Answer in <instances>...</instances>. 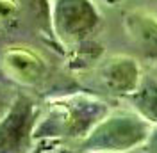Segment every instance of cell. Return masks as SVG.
I'll list each match as a JSON object with an SVG mask.
<instances>
[{
	"instance_id": "obj_1",
	"label": "cell",
	"mask_w": 157,
	"mask_h": 153,
	"mask_svg": "<svg viewBox=\"0 0 157 153\" xmlns=\"http://www.w3.org/2000/svg\"><path fill=\"white\" fill-rule=\"evenodd\" d=\"M152 125L136 112H109L78 144L80 153H123L139 148Z\"/></svg>"
},
{
	"instance_id": "obj_2",
	"label": "cell",
	"mask_w": 157,
	"mask_h": 153,
	"mask_svg": "<svg viewBox=\"0 0 157 153\" xmlns=\"http://www.w3.org/2000/svg\"><path fill=\"white\" fill-rule=\"evenodd\" d=\"M109 112L107 103L93 96H71L56 107L54 112L36 126L34 139L47 135L84 139Z\"/></svg>"
},
{
	"instance_id": "obj_3",
	"label": "cell",
	"mask_w": 157,
	"mask_h": 153,
	"mask_svg": "<svg viewBox=\"0 0 157 153\" xmlns=\"http://www.w3.org/2000/svg\"><path fill=\"white\" fill-rule=\"evenodd\" d=\"M100 21L93 0H56L52 6V32L63 45L88 41Z\"/></svg>"
},
{
	"instance_id": "obj_4",
	"label": "cell",
	"mask_w": 157,
	"mask_h": 153,
	"mask_svg": "<svg viewBox=\"0 0 157 153\" xmlns=\"http://www.w3.org/2000/svg\"><path fill=\"white\" fill-rule=\"evenodd\" d=\"M38 109L29 96L20 95L0 118V153H29L32 150Z\"/></svg>"
},
{
	"instance_id": "obj_5",
	"label": "cell",
	"mask_w": 157,
	"mask_h": 153,
	"mask_svg": "<svg viewBox=\"0 0 157 153\" xmlns=\"http://www.w3.org/2000/svg\"><path fill=\"white\" fill-rule=\"evenodd\" d=\"M100 80L109 93L128 98L143 80L141 66L128 55H113L100 68Z\"/></svg>"
},
{
	"instance_id": "obj_6",
	"label": "cell",
	"mask_w": 157,
	"mask_h": 153,
	"mask_svg": "<svg viewBox=\"0 0 157 153\" xmlns=\"http://www.w3.org/2000/svg\"><path fill=\"white\" fill-rule=\"evenodd\" d=\"M123 27L128 39L141 57L157 64V16L143 9L128 11L123 16Z\"/></svg>"
},
{
	"instance_id": "obj_7",
	"label": "cell",
	"mask_w": 157,
	"mask_h": 153,
	"mask_svg": "<svg viewBox=\"0 0 157 153\" xmlns=\"http://www.w3.org/2000/svg\"><path fill=\"white\" fill-rule=\"evenodd\" d=\"M132 109L147 123L157 126V82L152 76H143L136 91L127 98Z\"/></svg>"
},
{
	"instance_id": "obj_8",
	"label": "cell",
	"mask_w": 157,
	"mask_h": 153,
	"mask_svg": "<svg viewBox=\"0 0 157 153\" xmlns=\"http://www.w3.org/2000/svg\"><path fill=\"white\" fill-rule=\"evenodd\" d=\"M139 148H141V153H157V126L150 128V134L147 135L145 143Z\"/></svg>"
},
{
	"instance_id": "obj_9",
	"label": "cell",
	"mask_w": 157,
	"mask_h": 153,
	"mask_svg": "<svg viewBox=\"0 0 157 153\" xmlns=\"http://www.w3.org/2000/svg\"><path fill=\"white\" fill-rule=\"evenodd\" d=\"M100 2H104L105 6H118V4H121L123 0H100Z\"/></svg>"
},
{
	"instance_id": "obj_10",
	"label": "cell",
	"mask_w": 157,
	"mask_h": 153,
	"mask_svg": "<svg viewBox=\"0 0 157 153\" xmlns=\"http://www.w3.org/2000/svg\"><path fill=\"white\" fill-rule=\"evenodd\" d=\"M57 153H80V151H73V150H68V148H59Z\"/></svg>"
},
{
	"instance_id": "obj_11",
	"label": "cell",
	"mask_w": 157,
	"mask_h": 153,
	"mask_svg": "<svg viewBox=\"0 0 157 153\" xmlns=\"http://www.w3.org/2000/svg\"><path fill=\"white\" fill-rule=\"evenodd\" d=\"M155 16H157V14H155Z\"/></svg>"
}]
</instances>
